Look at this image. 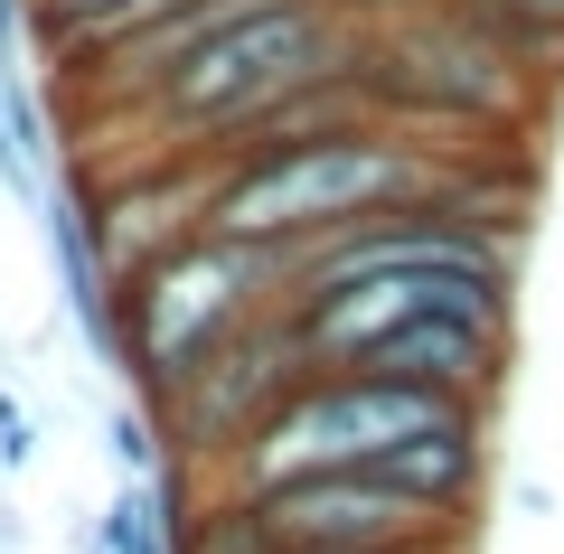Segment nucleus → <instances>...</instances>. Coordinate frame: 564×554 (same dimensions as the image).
<instances>
[{"mask_svg": "<svg viewBox=\"0 0 564 554\" xmlns=\"http://www.w3.org/2000/svg\"><path fill=\"white\" fill-rule=\"evenodd\" d=\"M358 66H367V95H377L386 122L462 141V151H508V141H527L555 113V95L527 76V57L470 0L404 10V20H367Z\"/></svg>", "mask_w": 564, "mask_h": 554, "instance_id": "1", "label": "nucleus"}, {"mask_svg": "<svg viewBox=\"0 0 564 554\" xmlns=\"http://www.w3.org/2000/svg\"><path fill=\"white\" fill-rule=\"evenodd\" d=\"M358 29L367 20H348V10H329V0H236L217 29H198V39L151 76V95H141L132 113L151 122L170 151L226 141V132H245L273 95H292L302 76L358 57Z\"/></svg>", "mask_w": 564, "mask_h": 554, "instance_id": "2", "label": "nucleus"}, {"mask_svg": "<svg viewBox=\"0 0 564 554\" xmlns=\"http://www.w3.org/2000/svg\"><path fill=\"white\" fill-rule=\"evenodd\" d=\"M273 301H282V254L273 245H245L226 226L180 236L161 263H141L132 282H113V357H122V377H132V395L180 385L198 357H217Z\"/></svg>", "mask_w": 564, "mask_h": 554, "instance_id": "3", "label": "nucleus"}, {"mask_svg": "<svg viewBox=\"0 0 564 554\" xmlns=\"http://www.w3.org/2000/svg\"><path fill=\"white\" fill-rule=\"evenodd\" d=\"M443 414H462V395H443V385L386 377V367H302V377L254 414V433L226 452L217 489L226 498H254V489H282V479L367 470L386 442L423 433V423H443ZM480 414H489V404H480Z\"/></svg>", "mask_w": 564, "mask_h": 554, "instance_id": "4", "label": "nucleus"}, {"mask_svg": "<svg viewBox=\"0 0 564 554\" xmlns=\"http://www.w3.org/2000/svg\"><path fill=\"white\" fill-rule=\"evenodd\" d=\"M226 498V489H217ZM254 517L263 554H404V545H470L480 517H443L414 489L377 470H321V479H282V489L236 498Z\"/></svg>", "mask_w": 564, "mask_h": 554, "instance_id": "5", "label": "nucleus"}, {"mask_svg": "<svg viewBox=\"0 0 564 554\" xmlns=\"http://www.w3.org/2000/svg\"><path fill=\"white\" fill-rule=\"evenodd\" d=\"M358 367L443 385V395H462V404H499V385H508V319L499 311H423V319H404L377 357H358Z\"/></svg>", "mask_w": 564, "mask_h": 554, "instance_id": "6", "label": "nucleus"}, {"mask_svg": "<svg viewBox=\"0 0 564 554\" xmlns=\"http://www.w3.org/2000/svg\"><path fill=\"white\" fill-rule=\"evenodd\" d=\"M367 470L395 479V489H414L423 508H443V517H480V498H489V414H480V404H462V414H443V423H423V433L386 442Z\"/></svg>", "mask_w": 564, "mask_h": 554, "instance_id": "7", "label": "nucleus"}, {"mask_svg": "<svg viewBox=\"0 0 564 554\" xmlns=\"http://www.w3.org/2000/svg\"><path fill=\"white\" fill-rule=\"evenodd\" d=\"M188 470H161V479H122L104 498V526H95V554H180V526H188Z\"/></svg>", "mask_w": 564, "mask_h": 554, "instance_id": "8", "label": "nucleus"}, {"mask_svg": "<svg viewBox=\"0 0 564 554\" xmlns=\"http://www.w3.org/2000/svg\"><path fill=\"white\" fill-rule=\"evenodd\" d=\"M170 0H29V29L47 39V57H85V47L122 39V29L161 20Z\"/></svg>", "mask_w": 564, "mask_h": 554, "instance_id": "9", "label": "nucleus"}, {"mask_svg": "<svg viewBox=\"0 0 564 554\" xmlns=\"http://www.w3.org/2000/svg\"><path fill=\"white\" fill-rule=\"evenodd\" d=\"M470 10L527 57V76L545 95H564V0H470Z\"/></svg>", "mask_w": 564, "mask_h": 554, "instance_id": "10", "label": "nucleus"}, {"mask_svg": "<svg viewBox=\"0 0 564 554\" xmlns=\"http://www.w3.org/2000/svg\"><path fill=\"white\" fill-rule=\"evenodd\" d=\"M104 452H113V470H122V479H161V470H170L151 404H113V414H104Z\"/></svg>", "mask_w": 564, "mask_h": 554, "instance_id": "11", "label": "nucleus"}, {"mask_svg": "<svg viewBox=\"0 0 564 554\" xmlns=\"http://www.w3.org/2000/svg\"><path fill=\"white\" fill-rule=\"evenodd\" d=\"M29 452H39V433H29L20 395H10V385H0V470H29Z\"/></svg>", "mask_w": 564, "mask_h": 554, "instance_id": "12", "label": "nucleus"}, {"mask_svg": "<svg viewBox=\"0 0 564 554\" xmlns=\"http://www.w3.org/2000/svg\"><path fill=\"white\" fill-rule=\"evenodd\" d=\"M329 10H348V20H404V10H443V0H329Z\"/></svg>", "mask_w": 564, "mask_h": 554, "instance_id": "13", "label": "nucleus"}, {"mask_svg": "<svg viewBox=\"0 0 564 554\" xmlns=\"http://www.w3.org/2000/svg\"><path fill=\"white\" fill-rule=\"evenodd\" d=\"M404 554H470V545H404Z\"/></svg>", "mask_w": 564, "mask_h": 554, "instance_id": "14", "label": "nucleus"}]
</instances>
